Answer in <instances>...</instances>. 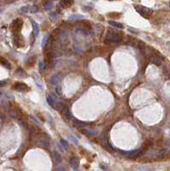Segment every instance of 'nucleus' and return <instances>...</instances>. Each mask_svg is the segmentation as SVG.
<instances>
[{
	"instance_id": "f257e3e1",
	"label": "nucleus",
	"mask_w": 170,
	"mask_h": 171,
	"mask_svg": "<svg viewBox=\"0 0 170 171\" xmlns=\"http://www.w3.org/2000/svg\"><path fill=\"white\" fill-rule=\"evenodd\" d=\"M32 140H34V143L41 147L47 148L50 146V136L44 133H35Z\"/></svg>"
},
{
	"instance_id": "f03ea898",
	"label": "nucleus",
	"mask_w": 170,
	"mask_h": 171,
	"mask_svg": "<svg viewBox=\"0 0 170 171\" xmlns=\"http://www.w3.org/2000/svg\"><path fill=\"white\" fill-rule=\"evenodd\" d=\"M122 40H123V38L121 35L114 33V32H108L104 39V43L106 45H109L114 44V43H120L122 42Z\"/></svg>"
},
{
	"instance_id": "7ed1b4c3",
	"label": "nucleus",
	"mask_w": 170,
	"mask_h": 171,
	"mask_svg": "<svg viewBox=\"0 0 170 171\" xmlns=\"http://www.w3.org/2000/svg\"><path fill=\"white\" fill-rule=\"evenodd\" d=\"M144 149L142 150H133V151H123V154L130 158H137L139 156H142L144 153Z\"/></svg>"
},
{
	"instance_id": "20e7f679",
	"label": "nucleus",
	"mask_w": 170,
	"mask_h": 171,
	"mask_svg": "<svg viewBox=\"0 0 170 171\" xmlns=\"http://www.w3.org/2000/svg\"><path fill=\"white\" fill-rule=\"evenodd\" d=\"M135 9H136L137 12H139L143 17H144V18H146V19L150 18L151 11H150L149 9H147V8H145V7H143V6H135Z\"/></svg>"
},
{
	"instance_id": "39448f33",
	"label": "nucleus",
	"mask_w": 170,
	"mask_h": 171,
	"mask_svg": "<svg viewBox=\"0 0 170 171\" xmlns=\"http://www.w3.org/2000/svg\"><path fill=\"white\" fill-rule=\"evenodd\" d=\"M22 25H23V21L20 18H17L12 22L11 24V28L15 33H19L21 31L22 28Z\"/></svg>"
},
{
	"instance_id": "423d86ee",
	"label": "nucleus",
	"mask_w": 170,
	"mask_h": 171,
	"mask_svg": "<svg viewBox=\"0 0 170 171\" xmlns=\"http://www.w3.org/2000/svg\"><path fill=\"white\" fill-rule=\"evenodd\" d=\"M12 88L17 92H27L29 90V87L23 82H16L12 86Z\"/></svg>"
},
{
	"instance_id": "0eeeda50",
	"label": "nucleus",
	"mask_w": 170,
	"mask_h": 171,
	"mask_svg": "<svg viewBox=\"0 0 170 171\" xmlns=\"http://www.w3.org/2000/svg\"><path fill=\"white\" fill-rule=\"evenodd\" d=\"M14 44L17 46V47H22L24 46V39L21 35L20 34H15L14 36Z\"/></svg>"
},
{
	"instance_id": "6e6552de",
	"label": "nucleus",
	"mask_w": 170,
	"mask_h": 171,
	"mask_svg": "<svg viewBox=\"0 0 170 171\" xmlns=\"http://www.w3.org/2000/svg\"><path fill=\"white\" fill-rule=\"evenodd\" d=\"M62 79V73H57L55 74L50 79V83L53 85H57L61 81Z\"/></svg>"
},
{
	"instance_id": "1a4fd4ad",
	"label": "nucleus",
	"mask_w": 170,
	"mask_h": 171,
	"mask_svg": "<svg viewBox=\"0 0 170 171\" xmlns=\"http://www.w3.org/2000/svg\"><path fill=\"white\" fill-rule=\"evenodd\" d=\"M79 129H80V131L81 133L86 134V135H88V136H92V135H94L95 134L94 130H93V129L89 128V127H86V126H84V127H80V128H79Z\"/></svg>"
},
{
	"instance_id": "9d476101",
	"label": "nucleus",
	"mask_w": 170,
	"mask_h": 171,
	"mask_svg": "<svg viewBox=\"0 0 170 171\" xmlns=\"http://www.w3.org/2000/svg\"><path fill=\"white\" fill-rule=\"evenodd\" d=\"M74 4V0H60V5L63 8H69Z\"/></svg>"
},
{
	"instance_id": "9b49d317",
	"label": "nucleus",
	"mask_w": 170,
	"mask_h": 171,
	"mask_svg": "<svg viewBox=\"0 0 170 171\" xmlns=\"http://www.w3.org/2000/svg\"><path fill=\"white\" fill-rule=\"evenodd\" d=\"M54 108L57 110V111H64L66 109H68L69 107L67 106L66 104H65L64 103H61V102H59V103H57L56 104V105H53Z\"/></svg>"
},
{
	"instance_id": "f8f14e48",
	"label": "nucleus",
	"mask_w": 170,
	"mask_h": 171,
	"mask_svg": "<svg viewBox=\"0 0 170 171\" xmlns=\"http://www.w3.org/2000/svg\"><path fill=\"white\" fill-rule=\"evenodd\" d=\"M69 164H70L71 167H72L74 170H76V169H78L77 166L78 164H79V159H78L77 157H75V156H73V157L70 158V160H69Z\"/></svg>"
},
{
	"instance_id": "ddd939ff",
	"label": "nucleus",
	"mask_w": 170,
	"mask_h": 171,
	"mask_svg": "<svg viewBox=\"0 0 170 171\" xmlns=\"http://www.w3.org/2000/svg\"><path fill=\"white\" fill-rule=\"evenodd\" d=\"M0 64L3 65L4 68H8V69H10L11 68V65H10V63H9V61L3 57H0Z\"/></svg>"
},
{
	"instance_id": "4468645a",
	"label": "nucleus",
	"mask_w": 170,
	"mask_h": 171,
	"mask_svg": "<svg viewBox=\"0 0 170 171\" xmlns=\"http://www.w3.org/2000/svg\"><path fill=\"white\" fill-rule=\"evenodd\" d=\"M60 145H61V148L63 150H65V151L69 150V143H68V142H67L65 140H63V139H61V140H60Z\"/></svg>"
},
{
	"instance_id": "2eb2a0df",
	"label": "nucleus",
	"mask_w": 170,
	"mask_h": 171,
	"mask_svg": "<svg viewBox=\"0 0 170 171\" xmlns=\"http://www.w3.org/2000/svg\"><path fill=\"white\" fill-rule=\"evenodd\" d=\"M32 25H33V33L35 36H37L39 33V27L38 25L37 22H32Z\"/></svg>"
},
{
	"instance_id": "dca6fc26",
	"label": "nucleus",
	"mask_w": 170,
	"mask_h": 171,
	"mask_svg": "<svg viewBox=\"0 0 170 171\" xmlns=\"http://www.w3.org/2000/svg\"><path fill=\"white\" fill-rule=\"evenodd\" d=\"M109 24L111 25V26L115 27V28H124V25L118 22H115V21H109Z\"/></svg>"
},
{
	"instance_id": "f3484780",
	"label": "nucleus",
	"mask_w": 170,
	"mask_h": 171,
	"mask_svg": "<svg viewBox=\"0 0 170 171\" xmlns=\"http://www.w3.org/2000/svg\"><path fill=\"white\" fill-rule=\"evenodd\" d=\"M152 145H153V142H152V140H146L144 142V144H143V149H144V150H147L148 148H150V146H152Z\"/></svg>"
},
{
	"instance_id": "a211bd4d",
	"label": "nucleus",
	"mask_w": 170,
	"mask_h": 171,
	"mask_svg": "<svg viewBox=\"0 0 170 171\" xmlns=\"http://www.w3.org/2000/svg\"><path fill=\"white\" fill-rule=\"evenodd\" d=\"M74 126L75 127H77V128H80V127H84V126H86V125H85V122H83V121H79V120H74Z\"/></svg>"
},
{
	"instance_id": "6ab92c4d",
	"label": "nucleus",
	"mask_w": 170,
	"mask_h": 171,
	"mask_svg": "<svg viewBox=\"0 0 170 171\" xmlns=\"http://www.w3.org/2000/svg\"><path fill=\"white\" fill-rule=\"evenodd\" d=\"M16 74H17V75L20 76V77H21L22 75H24V77H26V75H27L26 72H25L24 70L22 69L21 68H17V70H16ZM22 77H23V76H22Z\"/></svg>"
},
{
	"instance_id": "aec40b11",
	"label": "nucleus",
	"mask_w": 170,
	"mask_h": 171,
	"mask_svg": "<svg viewBox=\"0 0 170 171\" xmlns=\"http://www.w3.org/2000/svg\"><path fill=\"white\" fill-rule=\"evenodd\" d=\"M54 156H55V158H56V161L58 163V164H60V163L62 162V156L61 154H60L58 151H54Z\"/></svg>"
},
{
	"instance_id": "412c9836",
	"label": "nucleus",
	"mask_w": 170,
	"mask_h": 171,
	"mask_svg": "<svg viewBox=\"0 0 170 171\" xmlns=\"http://www.w3.org/2000/svg\"><path fill=\"white\" fill-rule=\"evenodd\" d=\"M63 115L65 116V117L66 118H68V119H71V118L73 117L72 116V114H71V112H70V111H69V109L68 108V109H66L64 111H63Z\"/></svg>"
},
{
	"instance_id": "4be33fe9",
	"label": "nucleus",
	"mask_w": 170,
	"mask_h": 171,
	"mask_svg": "<svg viewBox=\"0 0 170 171\" xmlns=\"http://www.w3.org/2000/svg\"><path fill=\"white\" fill-rule=\"evenodd\" d=\"M47 42H49V36H48V34L44 35V37L43 38L42 43H41V46H42V48H44V47H45V45H46Z\"/></svg>"
},
{
	"instance_id": "5701e85b",
	"label": "nucleus",
	"mask_w": 170,
	"mask_h": 171,
	"mask_svg": "<svg viewBox=\"0 0 170 171\" xmlns=\"http://www.w3.org/2000/svg\"><path fill=\"white\" fill-rule=\"evenodd\" d=\"M35 60H36V57H30V58L28 60V63H27V65H28V67L33 66V65L34 64V63H35Z\"/></svg>"
},
{
	"instance_id": "b1692460",
	"label": "nucleus",
	"mask_w": 170,
	"mask_h": 171,
	"mask_svg": "<svg viewBox=\"0 0 170 171\" xmlns=\"http://www.w3.org/2000/svg\"><path fill=\"white\" fill-rule=\"evenodd\" d=\"M151 61H152V63H155V64L157 65V66L161 65V60H160V59L158 58L157 57H153L151 58Z\"/></svg>"
},
{
	"instance_id": "393cba45",
	"label": "nucleus",
	"mask_w": 170,
	"mask_h": 171,
	"mask_svg": "<svg viewBox=\"0 0 170 171\" xmlns=\"http://www.w3.org/2000/svg\"><path fill=\"white\" fill-rule=\"evenodd\" d=\"M46 100H47V103L49 104V105H50V106H53L54 105V104H55V101H54V99L52 98V97L51 96H47V98H46Z\"/></svg>"
},
{
	"instance_id": "a878e982",
	"label": "nucleus",
	"mask_w": 170,
	"mask_h": 171,
	"mask_svg": "<svg viewBox=\"0 0 170 171\" xmlns=\"http://www.w3.org/2000/svg\"><path fill=\"white\" fill-rule=\"evenodd\" d=\"M68 135H69V140H72V141L74 142V144H78V140L74 136V135H73V134H68Z\"/></svg>"
},
{
	"instance_id": "bb28decb",
	"label": "nucleus",
	"mask_w": 170,
	"mask_h": 171,
	"mask_svg": "<svg viewBox=\"0 0 170 171\" xmlns=\"http://www.w3.org/2000/svg\"><path fill=\"white\" fill-rule=\"evenodd\" d=\"M45 67H46V63H45V62L44 61H41L40 63H39V69L40 70H44V68H45Z\"/></svg>"
},
{
	"instance_id": "cd10ccee",
	"label": "nucleus",
	"mask_w": 170,
	"mask_h": 171,
	"mask_svg": "<svg viewBox=\"0 0 170 171\" xmlns=\"http://www.w3.org/2000/svg\"><path fill=\"white\" fill-rule=\"evenodd\" d=\"M29 10H30V7H29V6H23V7L21 8V12H23V13H28Z\"/></svg>"
},
{
	"instance_id": "c85d7f7f",
	"label": "nucleus",
	"mask_w": 170,
	"mask_h": 171,
	"mask_svg": "<svg viewBox=\"0 0 170 171\" xmlns=\"http://www.w3.org/2000/svg\"><path fill=\"white\" fill-rule=\"evenodd\" d=\"M51 7H52V2L51 1H47V2L45 3V4H44V9H50Z\"/></svg>"
},
{
	"instance_id": "c756f323",
	"label": "nucleus",
	"mask_w": 170,
	"mask_h": 171,
	"mask_svg": "<svg viewBox=\"0 0 170 171\" xmlns=\"http://www.w3.org/2000/svg\"><path fill=\"white\" fill-rule=\"evenodd\" d=\"M38 10H39V8H38V6H36V5H33V7L31 8V9H30V11H31L32 13L38 12Z\"/></svg>"
},
{
	"instance_id": "7c9ffc66",
	"label": "nucleus",
	"mask_w": 170,
	"mask_h": 171,
	"mask_svg": "<svg viewBox=\"0 0 170 171\" xmlns=\"http://www.w3.org/2000/svg\"><path fill=\"white\" fill-rule=\"evenodd\" d=\"M56 92H57V93L58 95H62L63 92H62V87L61 86H58V87L56 88Z\"/></svg>"
},
{
	"instance_id": "2f4dec72",
	"label": "nucleus",
	"mask_w": 170,
	"mask_h": 171,
	"mask_svg": "<svg viewBox=\"0 0 170 171\" xmlns=\"http://www.w3.org/2000/svg\"><path fill=\"white\" fill-rule=\"evenodd\" d=\"M81 18H83V16L80 15H74L69 17V19H81Z\"/></svg>"
},
{
	"instance_id": "473e14b6",
	"label": "nucleus",
	"mask_w": 170,
	"mask_h": 171,
	"mask_svg": "<svg viewBox=\"0 0 170 171\" xmlns=\"http://www.w3.org/2000/svg\"><path fill=\"white\" fill-rule=\"evenodd\" d=\"M6 84H7V83H6L5 81H0V87H5Z\"/></svg>"
},
{
	"instance_id": "72a5a7b5",
	"label": "nucleus",
	"mask_w": 170,
	"mask_h": 171,
	"mask_svg": "<svg viewBox=\"0 0 170 171\" xmlns=\"http://www.w3.org/2000/svg\"><path fill=\"white\" fill-rule=\"evenodd\" d=\"M101 168L104 169H107V167H104V166H103V164H101Z\"/></svg>"
},
{
	"instance_id": "f704fd0d",
	"label": "nucleus",
	"mask_w": 170,
	"mask_h": 171,
	"mask_svg": "<svg viewBox=\"0 0 170 171\" xmlns=\"http://www.w3.org/2000/svg\"><path fill=\"white\" fill-rule=\"evenodd\" d=\"M59 170H65V169H64V168H60Z\"/></svg>"
},
{
	"instance_id": "c9c22d12",
	"label": "nucleus",
	"mask_w": 170,
	"mask_h": 171,
	"mask_svg": "<svg viewBox=\"0 0 170 171\" xmlns=\"http://www.w3.org/2000/svg\"><path fill=\"white\" fill-rule=\"evenodd\" d=\"M3 10H4V9H0V14L2 13V12H3Z\"/></svg>"
},
{
	"instance_id": "e433bc0d",
	"label": "nucleus",
	"mask_w": 170,
	"mask_h": 171,
	"mask_svg": "<svg viewBox=\"0 0 170 171\" xmlns=\"http://www.w3.org/2000/svg\"><path fill=\"white\" fill-rule=\"evenodd\" d=\"M1 96H2V92L0 91V97H1Z\"/></svg>"
},
{
	"instance_id": "4c0bfd02",
	"label": "nucleus",
	"mask_w": 170,
	"mask_h": 171,
	"mask_svg": "<svg viewBox=\"0 0 170 171\" xmlns=\"http://www.w3.org/2000/svg\"><path fill=\"white\" fill-rule=\"evenodd\" d=\"M7 1H10V0H7Z\"/></svg>"
}]
</instances>
